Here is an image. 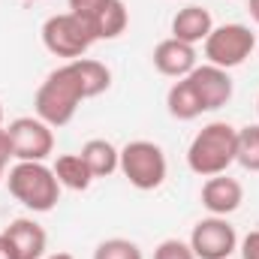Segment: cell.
I'll return each mask as SVG.
<instances>
[{"label": "cell", "instance_id": "cell-1", "mask_svg": "<svg viewBox=\"0 0 259 259\" xmlns=\"http://www.w3.org/2000/svg\"><path fill=\"white\" fill-rule=\"evenodd\" d=\"M109 84H112V72L106 64H100L94 58L66 61L55 72H49V78L39 84V91L33 97L36 118H42L49 127H64L75 118V112L84 100L106 94Z\"/></svg>", "mask_w": 259, "mask_h": 259}, {"label": "cell", "instance_id": "cell-2", "mask_svg": "<svg viewBox=\"0 0 259 259\" xmlns=\"http://www.w3.org/2000/svg\"><path fill=\"white\" fill-rule=\"evenodd\" d=\"M235 145H238V130L226 121H211L199 130L187 148V166L190 172L202 178L223 175L235 163Z\"/></svg>", "mask_w": 259, "mask_h": 259}, {"label": "cell", "instance_id": "cell-3", "mask_svg": "<svg viewBox=\"0 0 259 259\" xmlns=\"http://www.w3.org/2000/svg\"><path fill=\"white\" fill-rule=\"evenodd\" d=\"M6 184H9V193L36 214H46L61 202V181L55 169H49L46 163L18 160L6 175Z\"/></svg>", "mask_w": 259, "mask_h": 259}, {"label": "cell", "instance_id": "cell-4", "mask_svg": "<svg viewBox=\"0 0 259 259\" xmlns=\"http://www.w3.org/2000/svg\"><path fill=\"white\" fill-rule=\"evenodd\" d=\"M121 172L136 190H157L166 181L169 163L160 145L148 139H136L121 148Z\"/></svg>", "mask_w": 259, "mask_h": 259}, {"label": "cell", "instance_id": "cell-5", "mask_svg": "<svg viewBox=\"0 0 259 259\" xmlns=\"http://www.w3.org/2000/svg\"><path fill=\"white\" fill-rule=\"evenodd\" d=\"M97 42L91 24L75 15V12H61L46 18L42 24V46L55 55V58H66V61H78L88 55V49Z\"/></svg>", "mask_w": 259, "mask_h": 259}, {"label": "cell", "instance_id": "cell-6", "mask_svg": "<svg viewBox=\"0 0 259 259\" xmlns=\"http://www.w3.org/2000/svg\"><path fill=\"white\" fill-rule=\"evenodd\" d=\"M205 46V58L211 66H220V69H235L241 66L256 49V33L247 27V24H220L208 33V39L202 42Z\"/></svg>", "mask_w": 259, "mask_h": 259}, {"label": "cell", "instance_id": "cell-7", "mask_svg": "<svg viewBox=\"0 0 259 259\" xmlns=\"http://www.w3.org/2000/svg\"><path fill=\"white\" fill-rule=\"evenodd\" d=\"M12 157L24 163H46L55 151V133L42 118H15L9 124Z\"/></svg>", "mask_w": 259, "mask_h": 259}, {"label": "cell", "instance_id": "cell-8", "mask_svg": "<svg viewBox=\"0 0 259 259\" xmlns=\"http://www.w3.org/2000/svg\"><path fill=\"white\" fill-rule=\"evenodd\" d=\"M190 247L196 259H229L238 250V235L235 226L226 217H205L199 220L190 232Z\"/></svg>", "mask_w": 259, "mask_h": 259}, {"label": "cell", "instance_id": "cell-9", "mask_svg": "<svg viewBox=\"0 0 259 259\" xmlns=\"http://www.w3.org/2000/svg\"><path fill=\"white\" fill-rule=\"evenodd\" d=\"M187 78H190L196 97H199V103H202V112H217L220 106H226V103L232 100V78H229V69L205 64V66H196Z\"/></svg>", "mask_w": 259, "mask_h": 259}, {"label": "cell", "instance_id": "cell-10", "mask_svg": "<svg viewBox=\"0 0 259 259\" xmlns=\"http://www.w3.org/2000/svg\"><path fill=\"white\" fill-rule=\"evenodd\" d=\"M75 15H81L91 24L97 42L100 39H118L130 24V12L124 0H97L94 6H88L84 12H75Z\"/></svg>", "mask_w": 259, "mask_h": 259}, {"label": "cell", "instance_id": "cell-11", "mask_svg": "<svg viewBox=\"0 0 259 259\" xmlns=\"http://www.w3.org/2000/svg\"><path fill=\"white\" fill-rule=\"evenodd\" d=\"M244 202V187L241 181L229 178L226 172L223 175H214L202 184V205L208 208V214L214 217H226L232 211H238Z\"/></svg>", "mask_w": 259, "mask_h": 259}, {"label": "cell", "instance_id": "cell-12", "mask_svg": "<svg viewBox=\"0 0 259 259\" xmlns=\"http://www.w3.org/2000/svg\"><path fill=\"white\" fill-rule=\"evenodd\" d=\"M151 58H154L157 72L160 75H169V78H184V75H190L196 66H199L196 64V46L181 42L175 36L157 42V49H154Z\"/></svg>", "mask_w": 259, "mask_h": 259}, {"label": "cell", "instance_id": "cell-13", "mask_svg": "<svg viewBox=\"0 0 259 259\" xmlns=\"http://www.w3.org/2000/svg\"><path fill=\"white\" fill-rule=\"evenodd\" d=\"M3 235L12 241V247H15L18 259H42L46 256L49 235H46V229H42L36 220H30V217H18V220H12V223L3 229Z\"/></svg>", "mask_w": 259, "mask_h": 259}, {"label": "cell", "instance_id": "cell-14", "mask_svg": "<svg viewBox=\"0 0 259 259\" xmlns=\"http://www.w3.org/2000/svg\"><path fill=\"white\" fill-rule=\"evenodd\" d=\"M211 30H214V18L205 6H184L172 18V36L181 42H190V46L205 42Z\"/></svg>", "mask_w": 259, "mask_h": 259}, {"label": "cell", "instance_id": "cell-15", "mask_svg": "<svg viewBox=\"0 0 259 259\" xmlns=\"http://www.w3.org/2000/svg\"><path fill=\"white\" fill-rule=\"evenodd\" d=\"M81 160L88 163L94 178H109L112 172L121 169V151L109 139H88L81 148Z\"/></svg>", "mask_w": 259, "mask_h": 259}, {"label": "cell", "instance_id": "cell-16", "mask_svg": "<svg viewBox=\"0 0 259 259\" xmlns=\"http://www.w3.org/2000/svg\"><path fill=\"white\" fill-rule=\"evenodd\" d=\"M166 106H169V115L178 118V121H193V118L202 115V103H199V97H196V91H193V84H190L187 75L178 78V81L169 88Z\"/></svg>", "mask_w": 259, "mask_h": 259}, {"label": "cell", "instance_id": "cell-17", "mask_svg": "<svg viewBox=\"0 0 259 259\" xmlns=\"http://www.w3.org/2000/svg\"><path fill=\"white\" fill-rule=\"evenodd\" d=\"M52 169H55L61 187H66V190H88L94 184V175H91L88 163L81 160V154H61Z\"/></svg>", "mask_w": 259, "mask_h": 259}, {"label": "cell", "instance_id": "cell-18", "mask_svg": "<svg viewBox=\"0 0 259 259\" xmlns=\"http://www.w3.org/2000/svg\"><path fill=\"white\" fill-rule=\"evenodd\" d=\"M235 163H241L247 172H259V124H247L238 130Z\"/></svg>", "mask_w": 259, "mask_h": 259}, {"label": "cell", "instance_id": "cell-19", "mask_svg": "<svg viewBox=\"0 0 259 259\" xmlns=\"http://www.w3.org/2000/svg\"><path fill=\"white\" fill-rule=\"evenodd\" d=\"M94 259H145L139 244L130 241V238H106L97 244Z\"/></svg>", "mask_w": 259, "mask_h": 259}, {"label": "cell", "instance_id": "cell-20", "mask_svg": "<svg viewBox=\"0 0 259 259\" xmlns=\"http://www.w3.org/2000/svg\"><path fill=\"white\" fill-rule=\"evenodd\" d=\"M154 259H196L190 241H181V238H166L157 244Z\"/></svg>", "mask_w": 259, "mask_h": 259}, {"label": "cell", "instance_id": "cell-21", "mask_svg": "<svg viewBox=\"0 0 259 259\" xmlns=\"http://www.w3.org/2000/svg\"><path fill=\"white\" fill-rule=\"evenodd\" d=\"M238 250H241V259H259V229L247 232V235L241 238Z\"/></svg>", "mask_w": 259, "mask_h": 259}, {"label": "cell", "instance_id": "cell-22", "mask_svg": "<svg viewBox=\"0 0 259 259\" xmlns=\"http://www.w3.org/2000/svg\"><path fill=\"white\" fill-rule=\"evenodd\" d=\"M9 157H12V142H9V130L0 127V163L6 166V163H9Z\"/></svg>", "mask_w": 259, "mask_h": 259}, {"label": "cell", "instance_id": "cell-23", "mask_svg": "<svg viewBox=\"0 0 259 259\" xmlns=\"http://www.w3.org/2000/svg\"><path fill=\"white\" fill-rule=\"evenodd\" d=\"M0 259H18V253H15V247H12V241L0 232Z\"/></svg>", "mask_w": 259, "mask_h": 259}, {"label": "cell", "instance_id": "cell-24", "mask_svg": "<svg viewBox=\"0 0 259 259\" xmlns=\"http://www.w3.org/2000/svg\"><path fill=\"white\" fill-rule=\"evenodd\" d=\"M97 0H69V12H84L88 6H94Z\"/></svg>", "mask_w": 259, "mask_h": 259}, {"label": "cell", "instance_id": "cell-25", "mask_svg": "<svg viewBox=\"0 0 259 259\" xmlns=\"http://www.w3.org/2000/svg\"><path fill=\"white\" fill-rule=\"evenodd\" d=\"M247 9H250V18L259 24V0H247Z\"/></svg>", "mask_w": 259, "mask_h": 259}, {"label": "cell", "instance_id": "cell-26", "mask_svg": "<svg viewBox=\"0 0 259 259\" xmlns=\"http://www.w3.org/2000/svg\"><path fill=\"white\" fill-rule=\"evenodd\" d=\"M42 259H75L72 253H52V256H42Z\"/></svg>", "mask_w": 259, "mask_h": 259}, {"label": "cell", "instance_id": "cell-27", "mask_svg": "<svg viewBox=\"0 0 259 259\" xmlns=\"http://www.w3.org/2000/svg\"><path fill=\"white\" fill-rule=\"evenodd\" d=\"M0 127H3V103H0Z\"/></svg>", "mask_w": 259, "mask_h": 259}, {"label": "cell", "instance_id": "cell-28", "mask_svg": "<svg viewBox=\"0 0 259 259\" xmlns=\"http://www.w3.org/2000/svg\"><path fill=\"white\" fill-rule=\"evenodd\" d=\"M3 172H6V166H3V163H0V181H3Z\"/></svg>", "mask_w": 259, "mask_h": 259}, {"label": "cell", "instance_id": "cell-29", "mask_svg": "<svg viewBox=\"0 0 259 259\" xmlns=\"http://www.w3.org/2000/svg\"><path fill=\"white\" fill-rule=\"evenodd\" d=\"M256 112H259V100H256Z\"/></svg>", "mask_w": 259, "mask_h": 259}]
</instances>
